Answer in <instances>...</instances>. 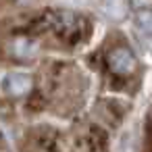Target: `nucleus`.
Masks as SVG:
<instances>
[{"label":"nucleus","instance_id":"obj_1","mask_svg":"<svg viewBox=\"0 0 152 152\" xmlns=\"http://www.w3.org/2000/svg\"><path fill=\"white\" fill-rule=\"evenodd\" d=\"M34 81L27 73L21 71H9L4 75H0V92L7 94V96H25L31 90Z\"/></svg>","mask_w":152,"mask_h":152},{"label":"nucleus","instance_id":"obj_2","mask_svg":"<svg viewBox=\"0 0 152 152\" xmlns=\"http://www.w3.org/2000/svg\"><path fill=\"white\" fill-rule=\"evenodd\" d=\"M108 67L119 75H129L135 69V56L127 48H115L108 54Z\"/></svg>","mask_w":152,"mask_h":152},{"label":"nucleus","instance_id":"obj_3","mask_svg":"<svg viewBox=\"0 0 152 152\" xmlns=\"http://www.w3.org/2000/svg\"><path fill=\"white\" fill-rule=\"evenodd\" d=\"M9 52L15 56V58H21V61H29L38 54V44L31 42L29 38H15L11 44H9Z\"/></svg>","mask_w":152,"mask_h":152},{"label":"nucleus","instance_id":"obj_4","mask_svg":"<svg viewBox=\"0 0 152 152\" xmlns=\"http://www.w3.org/2000/svg\"><path fill=\"white\" fill-rule=\"evenodd\" d=\"M102 11L110 19H123L129 7H127V0H102Z\"/></svg>","mask_w":152,"mask_h":152},{"label":"nucleus","instance_id":"obj_5","mask_svg":"<svg viewBox=\"0 0 152 152\" xmlns=\"http://www.w3.org/2000/svg\"><path fill=\"white\" fill-rule=\"evenodd\" d=\"M135 25L144 31V34H152V11L144 9L135 13Z\"/></svg>","mask_w":152,"mask_h":152}]
</instances>
